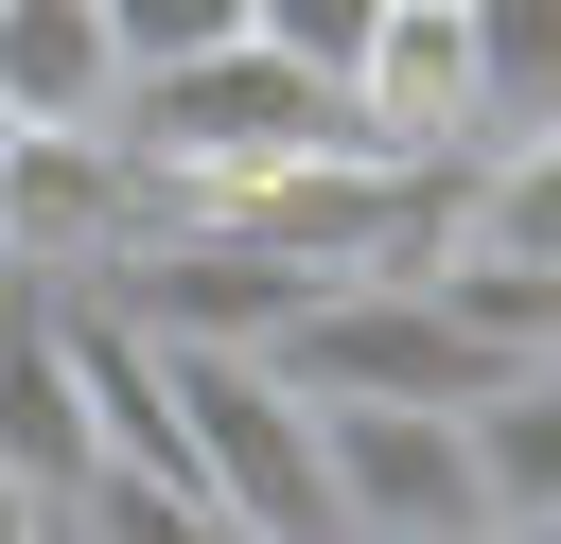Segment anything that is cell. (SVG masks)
I'll return each instance as SVG.
<instances>
[{
	"label": "cell",
	"instance_id": "obj_1",
	"mask_svg": "<svg viewBox=\"0 0 561 544\" xmlns=\"http://www.w3.org/2000/svg\"><path fill=\"white\" fill-rule=\"evenodd\" d=\"M105 140H123L158 193H193V175H263V158H316V140H351V105H333V70H298L280 35H210V53H158V70H123Z\"/></svg>",
	"mask_w": 561,
	"mask_h": 544
},
{
	"label": "cell",
	"instance_id": "obj_2",
	"mask_svg": "<svg viewBox=\"0 0 561 544\" xmlns=\"http://www.w3.org/2000/svg\"><path fill=\"white\" fill-rule=\"evenodd\" d=\"M158 369H175V439H193V491H210L245 544H333L316 404H298L263 351H228V333H158Z\"/></svg>",
	"mask_w": 561,
	"mask_h": 544
},
{
	"label": "cell",
	"instance_id": "obj_3",
	"mask_svg": "<svg viewBox=\"0 0 561 544\" xmlns=\"http://www.w3.org/2000/svg\"><path fill=\"white\" fill-rule=\"evenodd\" d=\"M316 474H333V544H473V421L456 404H316Z\"/></svg>",
	"mask_w": 561,
	"mask_h": 544
},
{
	"label": "cell",
	"instance_id": "obj_4",
	"mask_svg": "<svg viewBox=\"0 0 561 544\" xmlns=\"http://www.w3.org/2000/svg\"><path fill=\"white\" fill-rule=\"evenodd\" d=\"M158 175L105 123H0V281H105L140 246Z\"/></svg>",
	"mask_w": 561,
	"mask_h": 544
},
{
	"label": "cell",
	"instance_id": "obj_5",
	"mask_svg": "<svg viewBox=\"0 0 561 544\" xmlns=\"http://www.w3.org/2000/svg\"><path fill=\"white\" fill-rule=\"evenodd\" d=\"M333 105H351V158H473V0H386Z\"/></svg>",
	"mask_w": 561,
	"mask_h": 544
},
{
	"label": "cell",
	"instance_id": "obj_6",
	"mask_svg": "<svg viewBox=\"0 0 561 544\" xmlns=\"http://www.w3.org/2000/svg\"><path fill=\"white\" fill-rule=\"evenodd\" d=\"M0 474H18V491H70V474H88V404H70L53 281H0Z\"/></svg>",
	"mask_w": 561,
	"mask_h": 544
},
{
	"label": "cell",
	"instance_id": "obj_7",
	"mask_svg": "<svg viewBox=\"0 0 561 544\" xmlns=\"http://www.w3.org/2000/svg\"><path fill=\"white\" fill-rule=\"evenodd\" d=\"M105 105H123L105 0H0V123H105Z\"/></svg>",
	"mask_w": 561,
	"mask_h": 544
},
{
	"label": "cell",
	"instance_id": "obj_8",
	"mask_svg": "<svg viewBox=\"0 0 561 544\" xmlns=\"http://www.w3.org/2000/svg\"><path fill=\"white\" fill-rule=\"evenodd\" d=\"M456 246H491V263H543V281H561V123H526V140H473V158H456Z\"/></svg>",
	"mask_w": 561,
	"mask_h": 544
},
{
	"label": "cell",
	"instance_id": "obj_9",
	"mask_svg": "<svg viewBox=\"0 0 561 544\" xmlns=\"http://www.w3.org/2000/svg\"><path fill=\"white\" fill-rule=\"evenodd\" d=\"M561 123V0H473V140Z\"/></svg>",
	"mask_w": 561,
	"mask_h": 544
},
{
	"label": "cell",
	"instance_id": "obj_10",
	"mask_svg": "<svg viewBox=\"0 0 561 544\" xmlns=\"http://www.w3.org/2000/svg\"><path fill=\"white\" fill-rule=\"evenodd\" d=\"M53 526H88V544H245L193 474H123V456H88V474L53 491Z\"/></svg>",
	"mask_w": 561,
	"mask_h": 544
},
{
	"label": "cell",
	"instance_id": "obj_11",
	"mask_svg": "<svg viewBox=\"0 0 561 544\" xmlns=\"http://www.w3.org/2000/svg\"><path fill=\"white\" fill-rule=\"evenodd\" d=\"M368 18H386V0H245V35H280L298 70H351V53H368Z\"/></svg>",
	"mask_w": 561,
	"mask_h": 544
},
{
	"label": "cell",
	"instance_id": "obj_12",
	"mask_svg": "<svg viewBox=\"0 0 561 544\" xmlns=\"http://www.w3.org/2000/svg\"><path fill=\"white\" fill-rule=\"evenodd\" d=\"M105 35H123V70H158V53H210V35H245V0H105Z\"/></svg>",
	"mask_w": 561,
	"mask_h": 544
},
{
	"label": "cell",
	"instance_id": "obj_13",
	"mask_svg": "<svg viewBox=\"0 0 561 544\" xmlns=\"http://www.w3.org/2000/svg\"><path fill=\"white\" fill-rule=\"evenodd\" d=\"M0 544H53V491H18V474H0Z\"/></svg>",
	"mask_w": 561,
	"mask_h": 544
},
{
	"label": "cell",
	"instance_id": "obj_14",
	"mask_svg": "<svg viewBox=\"0 0 561 544\" xmlns=\"http://www.w3.org/2000/svg\"><path fill=\"white\" fill-rule=\"evenodd\" d=\"M491 544H561V509H491Z\"/></svg>",
	"mask_w": 561,
	"mask_h": 544
},
{
	"label": "cell",
	"instance_id": "obj_15",
	"mask_svg": "<svg viewBox=\"0 0 561 544\" xmlns=\"http://www.w3.org/2000/svg\"><path fill=\"white\" fill-rule=\"evenodd\" d=\"M53 544H88V526H53Z\"/></svg>",
	"mask_w": 561,
	"mask_h": 544
},
{
	"label": "cell",
	"instance_id": "obj_16",
	"mask_svg": "<svg viewBox=\"0 0 561 544\" xmlns=\"http://www.w3.org/2000/svg\"><path fill=\"white\" fill-rule=\"evenodd\" d=\"M473 544H491V526H473Z\"/></svg>",
	"mask_w": 561,
	"mask_h": 544
}]
</instances>
